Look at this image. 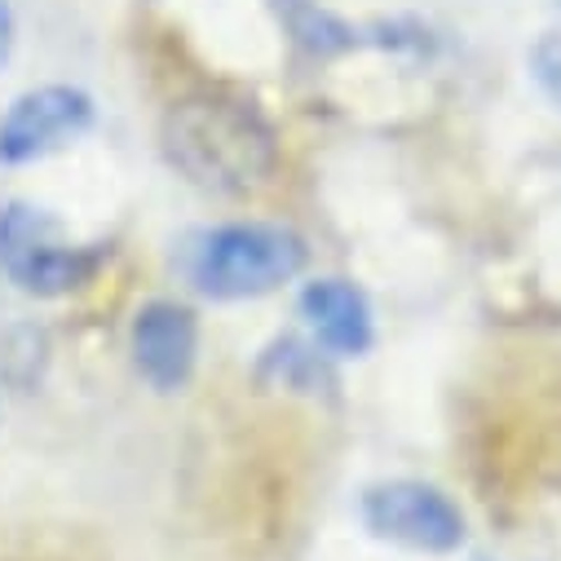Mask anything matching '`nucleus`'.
Instances as JSON below:
<instances>
[{
	"label": "nucleus",
	"mask_w": 561,
	"mask_h": 561,
	"mask_svg": "<svg viewBox=\"0 0 561 561\" xmlns=\"http://www.w3.org/2000/svg\"><path fill=\"white\" fill-rule=\"evenodd\" d=\"M306 265V243L288 226L234 221L204 239L195 252V284L217 301L265 297L297 278Z\"/></svg>",
	"instance_id": "f03ea898"
},
{
	"label": "nucleus",
	"mask_w": 561,
	"mask_h": 561,
	"mask_svg": "<svg viewBox=\"0 0 561 561\" xmlns=\"http://www.w3.org/2000/svg\"><path fill=\"white\" fill-rule=\"evenodd\" d=\"M261 380L265 385H284V389H301L314 393L328 380V367L319 358V345H301V341H284L274 345L261 363Z\"/></svg>",
	"instance_id": "6e6552de"
},
{
	"label": "nucleus",
	"mask_w": 561,
	"mask_h": 561,
	"mask_svg": "<svg viewBox=\"0 0 561 561\" xmlns=\"http://www.w3.org/2000/svg\"><path fill=\"white\" fill-rule=\"evenodd\" d=\"M363 522L371 535L415 552H456L465 543V513L430 482L371 486L363 495Z\"/></svg>",
	"instance_id": "20e7f679"
},
{
	"label": "nucleus",
	"mask_w": 561,
	"mask_h": 561,
	"mask_svg": "<svg viewBox=\"0 0 561 561\" xmlns=\"http://www.w3.org/2000/svg\"><path fill=\"white\" fill-rule=\"evenodd\" d=\"M530 67H535V80L539 89L561 106V36H543L535 49H530Z\"/></svg>",
	"instance_id": "9d476101"
},
{
	"label": "nucleus",
	"mask_w": 561,
	"mask_h": 561,
	"mask_svg": "<svg viewBox=\"0 0 561 561\" xmlns=\"http://www.w3.org/2000/svg\"><path fill=\"white\" fill-rule=\"evenodd\" d=\"M98 270V252L76 248L36 204L0 208V274L36 297H62Z\"/></svg>",
	"instance_id": "7ed1b4c3"
},
{
	"label": "nucleus",
	"mask_w": 561,
	"mask_h": 561,
	"mask_svg": "<svg viewBox=\"0 0 561 561\" xmlns=\"http://www.w3.org/2000/svg\"><path fill=\"white\" fill-rule=\"evenodd\" d=\"M93 124V102L89 93L71 84H41L27 89L10 102V111L0 115V164H32L67 142L84 137Z\"/></svg>",
	"instance_id": "39448f33"
},
{
	"label": "nucleus",
	"mask_w": 561,
	"mask_h": 561,
	"mask_svg": "<svg viewBox=\"0 0 561 561\" xmlns=\"http://www.w3.org/2000/svg\"><path fill=\"white\" fill-rule=\"evenodd\" d=\"M199 354V328L195 314L178 301H151L133 319V363L147 385L160 393H173L191 380Z\"/></svg>",
	"instance_id": "423d86ee"
},
{
	"label": "nucleus",
	"mask_w": 561,
	"mask_h": 561,
	"mask_svg": "<svg viewBox=\"0 0 561 561\" xmlns=\"http://www.w3.org/2000/svg\"><path fill=\"white\" fill-rule=\"evenodd\" d=\"M45 354H49L45 332H36V328H14V332L5 336V354H0V376H5L10 385H19V389H27L32 380H41Z\"/></svg>",
	"instance_id": "1a4fd4ad"
},
{
	"label": "nucleus",
	"mask_w": 561,
	"mask_h": 561,
	"mask_svg": "<svg viewBox=\"0 0 561 561\" xmlns=\"http://www.w3.org/2000/svg\"><path fill=\"white\" fill-rule=\"evenodd\" d=\"M173 164L204 191L243 195L274 169V128L252 102L226 93H195L169 111L164 124Z\"/></svg>",
	"instance_id": "f257e3e1"
},
{
	"label": "nucleus",
	"mask_w": 561,
	"mask_h": 561,
	"mask_svg": "<svg viewBox=\"0 0 561 561\" xmlns=\"http://www.w3.org/2000/svg\"><path fill=\"white\" fill-rule=\"evenodd\" d=\"M10 49H14V10L10 0H0V67L10 62Z\"/></svg>",
	"instance_id": "9b49d317"
},
{
	"label": "nucleus",
	"mask_w": 561,
	"mask_h": 561,
	"mask_svg": "<svg viewBox=\"0 0 561 561\" xmlns=\"http://www.w3.org/2000/svg\"><path fill=\"white\" fill-rule=\"evenodd\" d=\"M301 314L314 341L336 358H358L371 350V306L350 278H314L301 293Z\"/></svg>",
	"instance_id": "0eeeda50"
}]
</instances>
